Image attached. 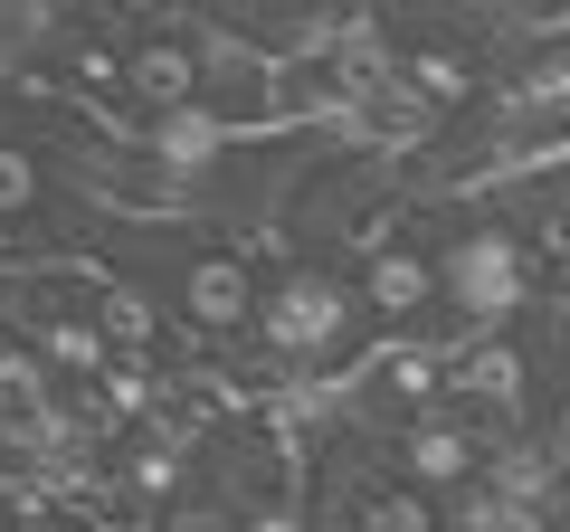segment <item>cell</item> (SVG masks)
I'll return each mask as SVG.
<instances>
[{
    "mask_svg": "<svg viewBox=\"0 0 570 532\" xmlns=\"http://www.w3.org/2000/svg\"><path fill=\"white\" fill-rule=\"evenodd\" d=\"M362 286H352L333 257H295V266H276L266 276V295H257V343L276 352L285 371H343L352 362V343H362Z\"/></svg>",
    "mask_w": 570,
    "mask_h": 532,
    "instance_id": "6da1fadb",
    "label": "cell"
},
{
    "mask_svg": "<svg viewBox=\"0 0 570 532\" xmlns=\"http://www.w3.org/2000/svg\"><path fill=\"white\" fill-rule=\"evenodd\" d=\"M532 295H542V238H523L513 219L456 228V238L438 247V305L466 333H504Z\"/></svg>",
    "mask_w": 570,
    "mask_h": 532,
    "instance_id": "7a4b0ae2",
    "label": "cell"
},
{
    "mask_svg": "<svg viewBox=\"0 0 570 532\" xmlns=\"http://www.w3.org/2000/svg\"><path fill=\"white\" fill-rule=\"evenodd\" d=\"M163 295H171V314H181L190 333L228 343V333H257V295H266V276H257V257H247V247L200 238V247H181V257H171Z\"/></svg>",
    "mask_w": 570,
    "mask_h": 532,
    "instance_id": "3957f363",
    "label": "cell"
},
{
    "mask_svg": "<svg viewBox=\"0 0 570 532\" xmlns=\"http://www.w3.org/2000/svg\"><path fill=\"white\" fill-rule=\"evenodd\" d=\"M324 532H448V504L419 494L390 447L371 466H333V494H324Z\"/></svg>",
    "mask_w": 570,
    "mask_h": 532,
    "instance_id": "277c9868",
    "label": "cell"
},
{
    "mask_svg": "<svg viewBox=\"0 0 570 532\" xmlns=\"http://www.w3.org/2000/svg\"><path fill=\"white\" fill-rule=\"evenodd\" d=\"M352 286H362V314L381 333H409V343H419V324L438 314V247H419V238L390 228L381 247H362V276H352Z\"/></svg>",
    "mask_w": 570,
    "mask_h": 532,
    "instance_id": "5b68a950",
    "label": "cell"
},
{
    "mask_svg": "<svg viewBox=\"0 0 570 532\" xmlns=\"http://www.w3.org/2000/svg\"><path fill=\"white\" fill-rule=\"evenodd\" d=\"M209 96V48L181 39V29H153V39L124 48V115L134 124H163V115H190Z\"/></svg>",
    "mask_w": 570,
    "mask_h": 532,
    "instance_id": "8992f818",
    "label": "cell"
},
{
    "mask_svg": "<svg viewBox=\"0 0 570 532\" xmlns=\"http://www.w3.org/2000/svg\"><path fill=\"white\" fill-rule=\"evenodd\" d=\"M39 209H48V171H39V152L0 134V228H10V219H39Z\"/></svg>",
    "mask_w": 570,
    "mask_h": 532,
    "instance_id": "52a82bcc",
    "label": "cell"
},
{
    "mask_svg": "<svg viewBox=\"0 0 570 532\" xmlns=\"http://www.w3.org/2000/svg\"><path fill=\"white\" fill-rule=\"evenodd\" d=\"M153 532H238V513H228L209 485H181V494L163 504V523H153Z\"/></svg>",
    "mask_w": 570,
    "mask_h": 532,
    "instance_id": "ba28073f",
    "label": "cell"
}]
</instances>
